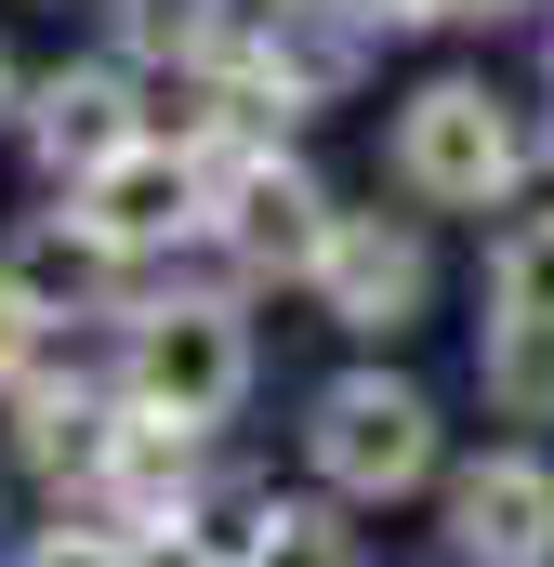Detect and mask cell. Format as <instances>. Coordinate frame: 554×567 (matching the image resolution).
<instances>
[{
  "label": "cell",
  "mask_w": 554,
  "mask_h": 567,
  "mask_svg": "<svg viewBox=\"0 0 554 567\" xmlns=\"http://www.w3.org/2000/svg\"><path fill=\"white\" fill-rule=\"evenodd\" d=\"M383 158H397V198H422V212H515L529 172H542V133H529V106L502 80L449 66V80H422L397 106Z\"/></svg>",
  "instance_id": "obj_1"
},
{
  "label": "cell",
  "mask_w": 554,
  "mask_h": 567,
  "mask_svg": "<svg viewBox=\"0 0 554 567\" xmlns=\"http://www.w3.org/2000/svg\"><path fill=\"white\" fill-rule=\"evenodd\" d=\"M304 462H317V488L330 502H410V488H449V423H435V396H422L410 370H343V383H317V410H304Z\"/></svg>",
  "instance_id": "obj_2"
},
{
  "label": "cell",
  "mask_w": 554,
  "mask_h": 567,
  "mask_svg": "<svg viewBox=\"0 0 554 567\" xmlns=\"http://www.w3.org/2000/svg\"><path fill=\"white\" fill-rule=\"evenodd\" d=\"M120 396L158 410V423H185V435L238 423V396H252V317H238V290H145L120 317Z\"/></svg>",
  "instance_id": "obj_3"
},
{
  "label": "cell",
  "mask_w": 554,
  "mask_h": 567,
  "mask_svg": "<svg viewBox=\"0 0 554 567\" xmlns=\"http://www.w3.org/2000/svg\"><path fill=\"white\" fill-rule=\"evenodd\" d=\"M330 185L290 158V145H238V158H212V251H225V278L238 290H265V278H290V290H317V265H330Z\"/></svg>",
  "instance_id": "obj_4"
},
{
  "label": "cell",
  "mask_w": 554,
  "mask_h": 567,
  "mask_svg": "<svg viewBox=\"0 0 554 567\" xmlns=\"http://www.w3.org/2000/svg\"><path fill=\"white\" fill-rule=\"evenodd\" d=\"M66 212H80L120 265H158V251L212 238V158H198L185 133H133L106 172H80V185H66Z\"/></svg>",
  "instance_id": "obj_5"
},
{
  "label": "cell",
  "mask_w": 554,
  "mask_h": 567,
  "mask_svg": "<svg viewBox=\"0 0 554 567\" xmlns=\"http://www.w3.org/2000/svg\"><path fill=\"white\" fill-rule=\"evenodd\" d=\"M422 303H435L422 225L410 212H343L330 225V265H317V317L357 330V343H397V330H422Z\"/></svg>",
  "instance_id": "obj_6"
},
{
  "label": "cell",
  "mask_w": 554,
  "mask_h": 567,
  "mask_svg": "<svg viewBox=\"0 0 554 567\" xmlns=\"http://www.w3.org/2000/svg\"><path fill=\"white\" fill-rule=\"evenodd\" d=\"M435 515H449V567H554V462L542 449H475Z\"/></svg>",
  "instance_id": "obj_7"
},
{
  "label": "cell",
  "mask_w": 554,
  "mask_h": 567,
  "mask_svg": "<svg viewBox=\"0 0 554 567\" xmlns=\"http://www.w3.org/2000/svg\"><path fill=\"white\" fill-rule=\"evenodd\" d=\"M27 158L53 172V185H80V172H106L120 145L145 133V106H133V66L120 53H93V66H53V80H27Z\"/></svg>",
  "instance_id": "obj_8"
},
{
  "label": "cell",
  "mask_w": 554,
  "mask_h": 567,
  "mask_svg": "<svg viewBox=\"0 0 554 567\" xmlns=\"http://www.w3.org/2000/svg\"><path fill=\"white\" fill-rule=\"evenodd\" d=\"M120 423H133V396H120V383H80V370H66V383L40 370V383L13 396V449H27V475H53V488H93L106 449H120Z\"/></svg>",
  "instance_id": "obj_9"
},
{
  "label": "cell",
  "mask_w": 554,
  "mask_h": 567,
  "mask_svg": "<svg viewBox=\"0 0 554 567\" xmlns=\"http://www.w3.org/2000/svg\"><path fill=\"white\" fill-rule=\"evenodd\" d=\"M0 278H27L53 317H80V303H106L133 265H120V251H106L80 212H40V225H13V238H0Z\"/></svg>",
  "instance_id": "obj_10"
},
{
  "label": "cell",
  "mask_w": 554,
  "mask_h": 567,
  "mask_svg": "<svg viewBox=\"0 0 554 567\" xmlns=\"http://www.w3.org/2000/svg\"><path fill=\"white\" fill-rule=\"evenodd\" d=\"M277 515H290V502H277L265 475H198V502L172 515V555L185 567H265Z\"/></svg>",
  "instance_id": "obj_11"
},
{
  "label": "cell",
  "mask_w": 554,
  "mask_h": 567,
  "mask_svg": "<svg viewBox=\"0 0 554 567\" xmlns=\"http://www.w3.org/2000/svg\"><path fill=\"white\" fill-rule=\"evenodd\" d=\"M475 383H489V410H502V423H554V317H489Z\"/></svg>",
  "instance_id": "obj_12"
},
{
  "label": "cell",
  "mask_w": 554,
  "mask_h": 567,
  "mask_svg": "<svg viewBox=\"0 0 554 567\" xmlns=\"http://www.w3.org/2000/svg\"><path fill=\"white\" fill-rule=\"evenodd\" d=\"M489 317H554V212H515L489 238Z\"/></svg>",
  "instance_id": "obj_13"
},
{
  "label": "cell",
  "mask_w": 554,
  "mask_h": 567,
  "mask_svg": "<svg viewBox=\"0 0 554 567\" xmlns=\"http://www.w3.org/2000/svg\"><path fill=\"white\" fill-rule=\"evenodd\" d=\"M40 370H53V303L27 278H0V396H27Z\"/></svg>",
  "instance_id": "obj_14"
},
{
  "label": "cell",
  "mask_w": 554,
  "mask_h": 567,
  "mask_svg": "<svg viewBox=\"0 0 554 567\" xmlns=\"http://www.w3.org/2000/svg\"><path fill=\"white\" fill-rule=\"evenodd\" d=\"M265 567H357V542H343V515H330V502H290V515H277V542H265Z\"/></svg>",
  "instance_id": "obj_15"
},
{
  "label": "cell",
  "mask_w": 554,
  "mask_h": 567,
  "mask_svg": "<svg viewBox=\"0 0 554 567\" xmlns=\"http://www.w3.org/2000/svg\"><path fill=\"white\" fill-rule=\"evenodd\" d=\"M13 567H145V555L120 542V528H93V515H80V528H40V542H27Z\"/></svg>",
  "instance_id": "obj_16"
},
{
  "label": "cell",
  "mask_w": 554,
  "mask_h": 567,
  "mask_svg": "<svg viewBox=\"0 0 554 567\" xmlns=\"http://www.w3.org/2000/svg\"><path fill=\"white\" fill-rule=\"evenodd\" d=\"M27 120V66H13V40H0V133Z\"/></svg>",
  "instance_id": "obj_17"
}]
</instances>
